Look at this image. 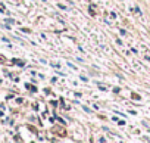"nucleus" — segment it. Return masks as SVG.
<instances>
[]
</instances>
